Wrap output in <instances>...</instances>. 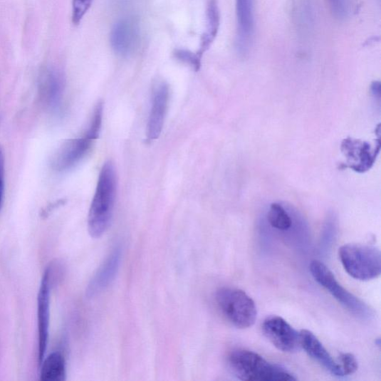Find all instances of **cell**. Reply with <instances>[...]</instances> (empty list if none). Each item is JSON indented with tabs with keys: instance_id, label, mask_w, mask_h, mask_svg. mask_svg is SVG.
Returning a JSON list of instances; mask_svg holds the SVG:
<instances>
[{
	"instance_id": "9a60e30c",
	"label": "cell",
	"mask_w": 381,
	"mask_h": 381,
	"mask_svg": "<svg viewBox=\"0 0 381 381\" xmlns=\"http://www.w3.org/2000/svg\"><path fill=\"white\" fill-rule=\"evenodd\" d=\"M40 378L43 381H63L66 380V362L63 355L55 352L44 357L39 365Z\"/></svg>"
},
{
	"instance_id": "2e32d148",
	"label": "cell",
	"mask_w": 381,
	"mask_h": 381,
	"mask_svg": "<svg viewBox=\"0 0 381 381\" xmlns=\"http://www.w3.org/2000/svg\"><path fill=\"white\" fill-rule=\"evenodd\" d=\"M268 219L270 224L279 230H288L291 227V219L283 207L278 204L271 206L268 214Z\"/></svg>"
},
{
	"instance_id": "ac0fdd59",
	"label": "cell",
	"mask_w": 381,
	"mask_h": 381,
	"mask_svg": "<svg viewBox=\"0 0 381 381\" xmlns=\"http://www.w3.org/2000/svg\"><path fill=\"white\" fill-rule=\"evenodd\" d=\"M340 366L343 376L355 373L358 369V362L354 355L351 353H341L339 357Z\"/></svg>"
},
{
	"instance_id": "8992f818",
	"label": "cell",
	"mask_w": 381,
	"mask_h": 381,
	"mask_svg": "<svg viewBox=\"0 0 381 381\" xmlns=\"http://www.w3.org/2000/svg\"><path fill=\"white\" fill-rule=\"evenodd\" d=\"M263 334L277 350L292 353L300 350L301 337L297 331L283 318L271 316L261 325Z\"/></svg>"
},
{
	"instance_id": "9c48e42d",
	"label": "cell",
	"mask_w": 381,
	"mask_h": 381,
	"mask_svg": "<svg viewBox=\"0 0 381 381\" xmlns=\"http://www.w3.org/2000/svg\"><path fill=\"white\" fill-rule=\"evenodd\" d=\"M140 42V26L134 19H125L115 24L110 33V43L115 53L129 56Z\"/></svg>"
},
{
	"instance_id": "277c9868",
	"label": "cell",
	"mask_w": 381,
	"mask_h": 381,
	"mask_svg": "<svg viewBox=\"0 0 381 381\" xmlns=\"http://www.w3.org/2000/svg\"><path fill=\"white\" fill-rule=\"evenodd\" d=\"M216 301L224 317L234 326L245 329L253 326L257 318L254 301L244 291L223 288L216 293Z\"/></svg>"
},
{
	"instance_id": "ffe728a7",
	"label": "cell",
	"mask_w": 381,
	"mask_h": 381,
	"mask_svg": "<svg viewBox=\"0 0 381 381\" xmlns=\"http://www.w3.org/2000/svg\"><path fill=\"white\" fill-rule=\"evenodd\" d=\"M175 56L179 61L189 64L195 71H198L201 68L202 58L197 54L179 49V51H176Z\"/></svg>"
},
{
	"instance_id": "44dd1931",
	"label": "cell",
	"mask_w": 381,
	"mask_h": 381,
	"mask_svg": "<svg viewBox=\"0 0 381 381\" xmlns=\"http://www.w3.org/2000/svg\"><path fill=\"white\" fill-rule=\"evenodd\" d=\"M5 193V156L4 149L0 145V212H1Z\"/></svg>"
},
{
	"instance_id": "8fae6325",
	"label": "cell",
	"mask_w": 381,
	"mask_h": 381,
	"mask_svg": "<svg viewBox=\"0 0 381 381\" xmlns=\"http://www.w3.org/2000/svg\"><path fill=\"white\" fill-rule=\"evenodd\" d=\"M64 89L65 79L61 72L54 68L43 72L39 81V94L47 108L56 110L61 105Z\"/></svg>"
},
{
	"instance_id": "7a4b0ae2",
	"label": "cell",
	"mask_w": 381,
	"mask_h": 381,
	"mask_svg": "<svg viewBox=\"0 0 381 381\" xmlns=\"http://www.w3.org/2000/svg\"><path fill=\"white\" fill-rule=\"evenodd\" d=\"M229 364L231 372L242 380L259 381H291L296 378L286 370L274 365L259 354L238 350L229 357Z\"/></svg>"
},
{
	"instance_id": "d6986e66",
	"label": "cell",
	"mask_w": 381,
	"mask_h": 381,
	"mask_svg": "<svg viewBox=\"0 0 381 381\" xmlns=\"http://www.w3.org/2000/svg\"><path fill=\"white\" fill-rule=\"evenodd\" d=\"M93 0H73V22L78 25L85 16L91 5Z\"/></svg>"
},
{
	"instance_id": "6da1fadb",
	"label": "cell",
	"mask_w": 381,
	"mask_h": 381,
	"mask_svg": "<svg viewBox=\"0 0 381 381\" xmlns=\"http://www.w3.org/2000/svg\"><path fill=\"white\" fill-rule=\"evenodd\" d=\"M117 173L110 162L104 164L88 214V231L91 237H102L108 229L117 195Z\"/></svg>"
},
{
	"instance_id": "52a82bcc",
	"label": "cell",
	"mask_w": 381,
	"mask_h": 381,
	"mask_svg": "<svg viewBox=\"0 0 381 381\" xmlns=\"http://www.w3.org/2000/svg\"><path fill=\"white\" fill-rule=\"evenodd\" d=\"M52 276V268L48 267L41 278L38 296V357L39 365L46 356L48 340L49 321H51Z\"/></svg>"
},
{
	"instance_id": "7c38bea8",
	"label": "cell",
	"mask_w": 381,
	"mask_h": 381,
	"mask_svg": "<svg viewBox=\"0 0 381 381\" xmlns=\"http://www.w3.org/2000/svg\"><path fill=\"white\" fill-rule=\"evenodd\" d=\"M301 345L306 353L330 373L343 377L340 364L328 353L319 339L308 330L300 333Z\"/></svg>"
},
{
	"instance_id": "30bf717a",
	"label": "cell",
	"mask_w": 381,
	"mask_h": 381,
	"mask_svg": "<svg viewBox=\"0 0 381 381\" xmlns=\"http://www.w3.org/2000/svg\"><path fill=\"white\" fill-rule=\"evenodd\" d=\"M169 101V88L160 82L154 89L152 108L147 127V141L157 140L162 132Z\"/></svg>"
},
{
	"instance_id": "5b68a950",
	"label": "cell",
	"mask_w": 381,
	"mask_h": 381,
	"mask_svg": "<svg viewBox=\"0 0 381 381\" xmlns=\"http://www.w3.org/2000/svg\"><path fill=\"white\" fill-rule=\"evenodd\" d=\"M310 271L318 283L329 291L342 306L355 315L362 318L371 315L369 307L341 286L333 273L323 262L318 260L311 261Z\"/></svg>"
},
{
	"instance_id": "ba28073f",
	"label": "cell",
	"mask_w": 381,
	"mask_h": 381,
	"mask_svg": "<svg viewBox=\"0 0 381 381\" xmlns=\"http://www.w3.org/2000/svg\"><path fill=\"white\" fill-rule=\"evenodd\" d=\"M97 139L87 131L85 136L66 142L53 158V168L60 172L73 169L88 155Z\"/></svg>"
},
{
	"instance_id": "3957f363",
	"label": "cell",
	"mask_w": 381,
	"mask_h": 381,
	"mask_svg": "<svg viewBox=\"0 0 381 381\" xmlns=\"http://www.w3.org/2000/svg\"><path fill=\"white\" fill-rule=\"evenodd\" d=\"M339 256L345 271L357 280L370 281L381 273V254L376 246L345 244L340 248Z\"/></svg>"
},
{
	"instance_id": "e0dca14e",
	"label": "cell",
	"mask_w": 381,
	"mask_h": 381,
	"mask_svg": "<svg viewBox=\"0 0 381 381\" xmlns=\"http://www.w3.org/2000/svg\"><path fill=\"white\" fill-rule=\"evenodd\" d=\"M329 7L335 18L344 21L352 12V0H328Z\"/></svg>"
},
{
	"instance_id": "4fadbf2b",
	"label": "cell",
	"mask_w": 381,
	"mask_h": 381,
	"mask_svg": "<svg viewBox=\"0 0 381 381\" xmlns=\"http://www.w3.org/2000/svg\"><path fill=\"white\" fill-rule=\"evenodd\" d=\"M238 20L237 45L239 51L244 53L249 49L254 31L253 0H236Z\"/></svg>"
},
{
	"instance_id": "5bb4252c",
	"label": "cell",
	"mask_w": 381,
	"mask_h": 381,
	"mask_svg": "<svg viewBox=\"0 0 381 381\" xmlns=\"http://www.w3.org/2000/svg\"><path fill=\"white\" fill-rule=\"evenodd\" d=\"M121 251L115 249L101 265L90 280L87 288V296L92 298L100 293L112 283L118 271Z\"/></svg>"
}]
</instances>
